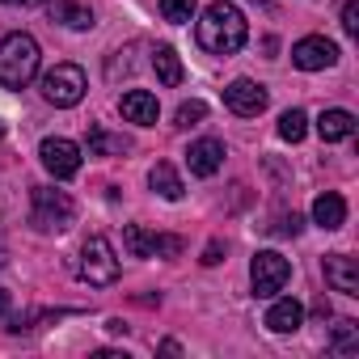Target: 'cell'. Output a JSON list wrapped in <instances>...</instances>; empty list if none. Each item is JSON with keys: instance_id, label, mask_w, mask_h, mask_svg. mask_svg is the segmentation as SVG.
Returning <instances> with one entry per match:
<instances>
[{"instance_id": "1", "label": "cell", "mask_w": 359, "mask_h": 359, "mask_svg": "<svg viewBox=\"0 0 359 359\" xmlns=\"http://www.w3.org/2000/svg\"><path fill=\"white\" fill-rule=\"evenodd\" d=\"M195 34H199V47L212 51V55H237L245 47V39H250V22H245V13L237 5L216 0V5L203 9Z\"/></svg>"}, {"instance_id": "2", "label": "cell", "mask_w": 359, "mask_h": 359, "mask_svg": "<svg viewBox=\"0 0 359 359\" xmlns=\"http://www.w3.org/2000/svg\"><path fill=\"white\" fill-rule=\"evenodd\" d=\"M39 43L30 34H9L0 43V85L5 89H26L34 76H39Z\"/></svg>"}, {"instance_id": "3", "label": "cell", "mask_w": 359, "mask_h": 359, "mask_svg": "<svg viewBox=\"0 0 359 359\" xmlns=\"http://www.w3.org/2000/svg\"><path fill=\"white\" fill-rule=\"evenodd\" d=\"M76 220V203L68 191H55V187H34L30 195V224L39 233H68Z\"/></svg>"}, {"instance_id": "4", "label": "cell", "mask_w": 359, "mask_h": 359, "mask_svg": "<svg viewBox=\"0 0 359 359\" xmlns=\"http://www.w3.org/2000/svg\"><path fill=\"white\" fill-rule=\"evenodd\" d=\"M76 275H81L89 287H110V283L118 279V258H114V250H110L106 237H89V241L81 245V254H76Z\"/></svg>"}, {"instance_id": "5", "label": "cell", "mask_w": 359, "mask_h": 359, "mask_svg": "<svg viewBox=\"0 0 359 359\" xmlns=\"http://www.w3.org/2000/svg\"><path fill=\"white\" fill-rule=\"evenodd\" d=\"M85 89H89V81H85V72H81L76 64H55V68L43 76V97H47L51 106H60V110L76 106V102L85 97Z\"/></svg>"}, {"instance_id": "6", "label": "cell", "mask_w": 359, "mask_h": 359, "mask_svg": "<svg viewBox=\"0 0 359 359\" xmlns=\"http://www.w3.org/2000/svg\"><path fill=\"white\" fill-rule=\"evenodd\" d=\"M292 279V262L275 250H258L254 262H250V283H254V296L271 300L275 292H283V283Z\"/></svg>"}, {"instance_id": "7", "label": "cell", "mask_w": 359, "mask_h": 359, "mask_svg": "<svg viewBox=\"0 0 359 359\" xmlns=\"http://www.w3.org/2000/svg\"><path fill=\"white\" fill-rule=\"evenodd\" d=\"M123 245L131 258H177L182 254V237H169V233H148L140 224L123 229Z\"/></svg>"}, {"instance_id": "8", "label": "cell", "mask_w": 359, "mask_h": 359, "mask_svg": "<svg viewBox=\"0 0 359 359\" xmlns=\"http://www.w3.org/2000/svg\"><path fill=\"white\" fill-rule=\"evenodd\" d=\"M39 161H43V169H47L51 177H60V182H68V177L81 173V148H76L72 140H64V135L43 140V144H39Z\"/></svg>"}, {"instance_id": "9", "label": "cell", "mask_w": 359, "mask_h": 359, "mask_svg": "<svg viewBox=\"0 0 359 359\" xmlns=\"http://www.w3.org/2000/svg\"><path fill=\"white\" fill-rule=\"evenodd\" d=\"M292 64H296L300 72L334 68V64H338V47H334L330 39H321V34H309V39H300V43L292 47Z\"/></svg>"}, {"instance_id": "10", "label": "cell", "mask_w": 359, "mask_h": 359, "mask_svg": "<svg viewBox=\"0 0 359 359\" xmlns=\"http://www.w3.org/2000/svg\"><path fill=\"white\" fill-rule=\"evenodd\" d=\"M224 106L233 110V114H241V118H254V114H262L266 110V89L258 85V81H233L229 89H224Z\"/></svg>"}, {"instance_id": "11", "label": "cell", "mask_w": 359, "mask_h": 359, "mask_svg": "<svg viewBox=\"0 0 359 359\" xmlns=\"http://www.w3.org/2000/svg\"><path fill=\"white\" fill-rule=\"evenodd\" d=\"M118 110H123V118H127V123L152 127V123H156V114H161V102H156L148 89H127V93L118 97Z\"/></svg>"}, {"instance_id": "12", "label": "cell", "mask_w": 359, "mask_h": 359, "mask_svg": "<svg viewBox=\"0 0 359 359\" xmlns=\"http://www.w3.org/2000/svg\"><path fill=\"white\" fill-rule=\"evenodd\" d=\"M187 165H191L195 177L220 173V165H224V144H220V140H195V144L187 148Z\"/></svg>"}, {"instance_id": "13", "label": "cell", "mask_w": 359, "mask_h": 359, "mask_svg": "<svg viewBox=\"0 0 359 359\" xmlns=\"http://www.w3.org/2000/svg\"><path fill=\"white\" fill-rule=\"evenodd\" d=\"M325 283L342 296H359V262L346 254H330L325 258Z\"/></svg>"}, {"instance_id": "14", "label": "cell", "mask_w": 359, "mask_h": 359, "mask_svg": "<svg viewBox=\"0 0 359 359\" xmlns=\"http://www.w3.org/2000/svg\"><path fill=\"white\" fill-rule=\"evenodd\" d=\"M300 325H304V304H300V300L283 296V300L271 304V313H266V330H275V334H296Z\"/></svg>"}, {"instance_id": "15", "label": "cell", "mask_w": 359, "mask_h": 359, "mask_svg": "<svg viewBox=\"0 0 359 359\" xmlns=\"http://www.w3.org/2000/svg\"><path fill=\"white\" fill-rule=\"evenodd\" d=\"M313 224H321L325 233L342 229V224H346V203H342V195H334V191L317 195V199H313Z\"/></svg>"}, {"instance_id": "16", "label": "cell", "mask_w": 359, "mask_h": 359, "mask_svg": "<svg viewBox=\"0 0 359 359\" xmlns=\"http://www.w3.org/2000/svg\"><path fill=\"white\" fill-rule=\"evenodd\" d=\"M148 187H152L161 199H169V203H177V199H182V177H177V169H173L169 161H156V165H152V173H148Z\"/></svg>"}, {"instance_id": "17", "label": "cell", "mask_w": 359, "mask_h": 359, "mask_svg": "<svg viewBox=\"0 0 359 359\" xmlns=\"http://www.w3.org/2000/svg\"><path fill=\"white\" fill-rule=\"evenodd\" d=\"M351 131H355V114H351V110H321L317 135H321L325 144H338V140H346Z\"/></svg>"}, {"instance_id": "18", "label": "cell", "mask_w": 359, "mask_h": 359, "mask_svg": "<svg viewBox=\"0 0 359 359\" xmlns=\"http://www.w3.org/2000/svg\"><path fill=\"white\" fill-rule=\"evenodd\" d=\"M51 18L64 22L68 30H89L93 26V13L85 5H76V0H51Z\"/></svg>"}, {"instance_id": "19", "label": "cell", "mask_w": 359, "mask_h": 359, "mask_svg": "<svg viewBox=\"0 0 359 359\" xmlns=\"http://www.w3.org/2000/svg\"><path fill=\"white\" fill-rule=\"evenodd\" d=\"M152 68H156V76H161L169 89L182 85V60H177L173 47H156V51H152Z\"/></svg>"}, {"instance_id": "20", "label": "cell", "mask_w": 359, "mask_h": 359, "mask_svg": "<svg viewBox=\"0 0 359 359\" xmlns=\"http://www.w3.org/2000/svg\"><path fill=\"white\" fill-rule=\"evenodd\" d=\"M127 148H131V140L110 135L106 127H93V131H89V156H123Z\"/></svg>"}, {"instance_id": "21", "label": "cell", "mask_w": 359, "mask_h": 359, "mask_svg": "<svg viewBox=\"0 0 359 359\" xmlns=\"http://www.w3.org/2000/svg\"><path fill=\"white\" fill-rule=\"evenodd\" d=\"M304 131H309V114H304V110H296V106H292V110H283V114H279V135H283L287 144H300V140H304Z\"/></svg>"}, {"instance_id": "22", "label": "cell", "mask_w": 359, "mask_h": 359, "mask_svg": "<svg viewBox=\"0 0 359 359\" xmlns=\"http://www.w3.org/2000/svg\"><path fill=\"white\" fill-rule=\"evenodd\" d=\"M338 355H351V351H359V325L355 321H338L334 325V342H330Z\"/></svg>"}, {"instance_id": "23", "label": "cell", "mask_w": 359, "mask_h": 359, "mask_svg": "<svg viewBox=\"0 0 359 359\" xmlns=\"http://www.w3.org/2000/svg\"><path fill=\"white\" fill-rule=\"evenodd\" d=\"M191 13H195V0H161V18L173 22V26L191 22Z\"/></svg>"}, {"instance_id": "24", "label": "cell", "mask_w": 359, "mask_h": 359, "mask_svg": "<svg viewBox=\"0 0 359 359\" xmlns=\"http://www.w3.org/2000/svg\"><path fill=\"white\" fill-rule=\"evenodd\" d=\"M203 114H208L203 102H182V106H177V114H173V123H177V127H195Z\"/></svg>"}, {"instance_id": "25", "label": "cell", "mask_w": 359, "mask_h": 359, "mask_svg": "<svg viewBox=\"0 0 359 359\" xmlns=\"http://www.w3.org/2000/svg\"><path fill=\"white\" fill-rule=\"evenodd\" d=\"M300 224H304V220L292 212V216H279V224H271V233H275V237H296V233H300Z\"/></svg>"}, {"instance_id": "26", "label": "cell", "mask_w": 359, "mask_h": 359, "mask_svg": "<svg viewBox=\"0 0 359 359\" xmlns=\"http://www.w3.org/2000/svg\"><path fill=\"white\" fill-rule=\"evenodd\" d=\"M342 30H346V34H359V5H355V0L342 9Z\"/></svg>"}, {"instance_id": "27", "label": "cell", "mask_w": 359, "mask_h": 359, "mask_svg": "<svg viewBox=\"0 0 359 359\" xmlns=\"http://www.w3.org/2000/svg\"><path fill=\"white\" fill-rule=\"evenodd\" d=\"M220 254H224V245H220V241H212V245L203 250V262H208V266H216V262H220Z\"/></svg>"}, {"instance_id": "28", "label": "cell", "mask_w": 359, "mask_h": 359, "mask_svg": "<svg viewBox=\"0 0 359 359\" xmlns=\"http://www.w3.org/2000/svg\"><path fill=\"white\" fill-rule=\"evenodd\" d=\"M9 309H13V296H9L5 287H0V313H9Z\"/></svg>"}, {"instance_id": "29", "label": "cell", "mask_w": 359, "mask_h": 359, "mask_svg": "<svg viewBox=\"0 0 359 359\" xmlns=\"http://www.w3.org/2000/svg\"><path fill=\"white\" fill-rule=\"evenodd\" d=\"M0 5H22V0H0Z\"/></svg>"}, {"instance_id": "30", "label": "cell", "mask_w": 359, "mask_h": 359, "mask_svg": "<svg viewBox=\"0 0 359 359\" xmlns=\"http://www.w3.org/2000/svg\"><path fill=\"white\" fill-rule=\"evenodd\" d=\"M22 5H43V0H22Z\"/></svg>"}, {"instance_id": "31", "label": "cell", "mask_w": 359, "mask_h": 359, "mask_svg": "<svg viewBox=\"0 0 359 359\" xmlns=\"http://www.w3.org/2000/svg\"><path fill=\"white\" fill-rule=\"evenodd\" d=\"M0 135H5V127H0Z\"/></svg>"}]
</instances>
